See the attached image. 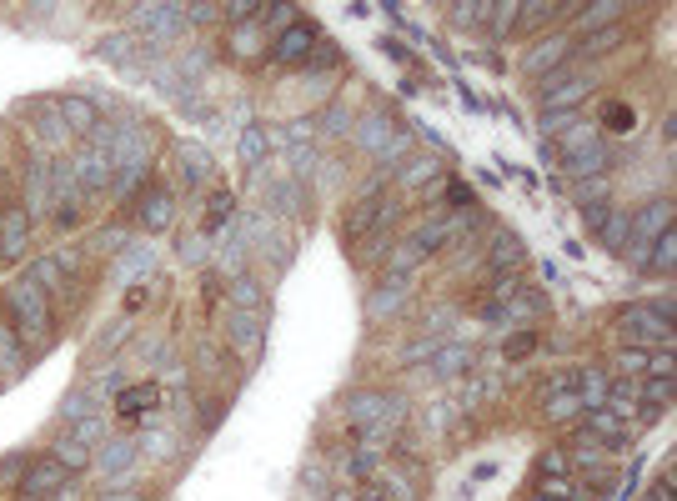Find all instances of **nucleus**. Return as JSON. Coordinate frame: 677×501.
Returning a JSON list of instances; mask_svg holds the SVG:
<instances>
[{
  "label": "nucleus",
  "instance_id": "obj_1",
  "mask_svg": "<svg viewBox=\"0 0 677 501\" xmlns=\"http://www.w3.org/2000/svg\"><path fill=\"white\" fill-rule=\"evenodd\" d=\"M607 161H612V146H607V131H602V126L572 121V126L562 131V171H567L572 181L607 176Z\"/></svg>",
  "mask_w": 677,
  "mask_h": 501
},
{
  "label": "nucleus",
  "instance_id": "obj_2",
  "mask_svg": "<svg viewBox=\"0 0 677 501\" xmlns=\"http://www.w3.org/2000/svg\"><path fill=\"white\" fill-rule=\"evenodd\" d=\"M6 306L21 326V346H41L51 336V296L41 291L36 276H21L11 291H6Z\"/></svg>",
  "mask_w": 677,
  "mask_h": 501
},
{
  "label": "nucleus",
  "instance_id": "obj_3",
  "mask_svg": "<svg viewBox=\"0 0 677 501\" xmlns=\"http://www.w3.org/2000/svg\"><path fill=\"white\" fill-rule=\"evenodd\" d=\"M677 331L672 321H662L647 301H632L617 311V346H642V351H672Z\"/></svg>",
  "mask_w": 677,
  "mask_h": 501
},
{
  "label": "nucleus",
  "instance_id": "obj_4",
  "mask_svg": "<svg viewBox=\"0 0 677 501\" xmlns=\"http://www.w3.org/2000/svg\"><path fill=\"white\" fill-rule=\"evenodd\" d=\"M667 226H672V201H667V196H657L652 206H642L637 216H627V231H632V241H627L622 251L632 256V266H637V271H642V261H647V246H652V241H657Z\"/></svg>",
  "mask_w": 677,
  "mask_h": 501
},
{
  "label": "nucleus",
  "instance_id": "obj_5",
  "mask_svg": "<svg viewBox=\"0 0 677 501\" xmlns=\"http://www.w3.org/2000/svg\"><path fill=\"white\" fill-rule=\"evenodd\" d=\"M592 91H597V76L592 71H572V66H562V71H552L542 81L547 111H577V101H587Z\"/></svg>",
  "mask_w": 677,
  "mask_h": 501
},
{
  "label": "nucleus",
  "instance_id": "obj_6",
  "mask_svg": "<svg viewBox=\"0 0 677 501\" xmlns=\"http://www.w3.org/2000/svg\"><path fill=\"white\" fill-rule=\"evenodd\" d=\"M577 431H582L587 441H597L602 451H622V446L632 441V426H627L617 411H602V406H592V411H587V421H582Z\"/></svg>",
  "mask_w": 677,
  "mask_h": 501
},
{
  "label": "nucleus",
  "instance_id": "obj_7",
  "mask_svg": "<svg viewBox=\"0 0 677 501\" xmlns=\"http://www.w3.org/2000/svg\"><path fill=\"white\" fill-rule=\"evenodd\" d=\"M316 56V31L306 26V21H291L276 41H271V61L276 66H301V61H311Z\"/></svg>",
  "mask_w": 677,
  "mask_h": 501
},
{
  "label": "nucleus",
  "instance_id": "obj_8",
  "mask_svg": "<svg viewBox=\"0 0 677 501\" xmlns=\"http://www.w3.org/2000/svg\"><path fill=\"white\" fill-rule=\"evenodd\" d=\"M66 466L56 461V456H46V461H26V476H21V501H41V496H56L61 486H66Z\"/></svg>",
  "mask_w": 677,
  "mask_h": 501
},
{
  "label": "nucleus",
  "instance_id": "obj_9",
  "mask_svg": "<svg viewBox=\"0 0 677 501\" xmlns=\"http://www.w3.org/2000/svg\"><path fill=\"white\" fill-rule=\"evenodd\" d=\"M572 61V41L567 36H547V41H537L532 51H527V61H522V71L527 76H537V81H547L552 71H562Z\"/></svg>",
  "mask_w": 677,
  "mask_h": 501
},
{
  "label": "nucleus",
  "instance_id": "obj_10",
  "mask_svg": "<svg viewBox=\"0 0 677 501\" xmlns=\"http://www.w3.org/2000/svg\"><path fill=\"white\" fill-rule=\"evenodd\" d=\"M352 416L362 426H392L402 416V401L387 396V391H362V396H352Z\"/></svg>",
  "mask_w": 677,
  "mask_h": 501
},
{
  "label": "nucleus",
  "instance_id": "obj_11",
  "mask_svg": "<svg viewBox=\"0 0 677 501\" xmlns=\"http://www.w3.org/2000/svg\"><path fill=\"white\" fill-rule=\"evenodd\" d=\"M577 416H587L582 391H577V386H552V381H547V391H542V421H577Z\"/></svg>",
  "mask_w": 677,
  "mask_h": 501
},
{
  "label": "nucleus",
  "instance_id": "obj_12",
  "mask_svg": "<svg viewBox=\"0 0 677 501\" xmlns=\"http://www.w3.org/2000/svg\"><path fill=\"white\" fill-rule=\"evenodd\" d=\"M71 176H76V186H106V181H116V161L101 151V146H91V151H81L76 161H71Z\"/></svg>",
  "mask_w": 677,
  "mask_h": 501
},
{
  "label": "nucleus",
  "instance_id": "obj_13",
  "mask_svg": "<svg viewBox=\"0 0 677 501\" xmlns=\"http://www.w3.org/2000/svg\"><path fill=\"white\" fill-rule=\"evenodd\" d=\"M26 241H31V216L21 206H11L6 216H0V261L26 256Z\"/></svg>",
  "mask_w": 677,
  "mask_h": 501
},
{
  "label": "nucleus",
  "instance_id": "obj_14",
  "mask_svg": "<svg viewBox=\"0 0 677 501\" xmlns=\"http://www.w3.org/2000/svg\"><path fill=\"white\" fill-rule=\"evenodd\" d=\"M382 221H392V206H387L377 191H367V201H357V206L347 211V236L372 231V226H382Z\"/></svg>",
  "mask_w": 677,
  "mask_h": 501
},
{
  "label": "nucleus",
  "instance_id": "obj_15",
  "mask_svg": "<svg viewBox=\"0 0 677 501\" xmlns=\"http://www.w3.org/2000/svg\"><path fill=\"white\" fill-rule=\"evenodd\" d=\"M171 211H176V201H171L161 186H151V191L141 196V206H136V216H141L146 231H166V226H171Z\"/></svg>",
  "mask_w": 677,
  "mask_h": 501
},
{
  "label": "nucleus",
  "instance_id": "obj_16",
  "mask_svg": "<svg viewBox=\"0 0 677 501\" xmlns=\"http://www.w3.org/2000/svg\"><path fill=\"white\" fill-rule=\"evenodd\" d=\"M677 271V231L667 226L657 241H652V251H647V261H642V276H672Z\"/></svg>",
  "mask_w": 677,
  "mask_h": 501
},
{
  "label": "nucleus",
  "instance_id": "obj_17",
  "mask_svg": "<svg viewBox=\"0 0 677 501\" xmlns=\"http://www.w3.org/2000/svg\"><path fill=\"white\" fill-rule=\"evenodd\" d=\"M31 276L41 281V291H46V296H71V276H66L61 256H41V261L31 266Z\"/></svg>",
  "mask_w": 677,
  "mask_h": 501
},
{
  "label": "nucleus",
  "instance_id": "obj_18",
  "mask_svg": "<svg viewBox=\"0 0 677 501\" xmlns=\"http://www.w3.org/2000/svg\"><path fill=\"white\" fill-rule=\"evenodd\" d=\"M577 31H602V26H622V16H627V6L622 0H607V6H577Z\"/></svg>",
  "mask_w": 677,
  "mask_h": 501
},
{
  "label": "nucleus",
  "instance_id": "obj_19",
  "mask_svg": "<svg viewBox=\"0 0 677 501\" xmlns=\"http://www.w3.org/2000/svg\"><path fill=\"white\" fill-rule=\"evenodd\" d=\"M487 261H492V271H512V266H522L527 256H522V241H517V236L497 231V236H492V251H487Z\"/></svg>",
  "mask_w": 677,
  "mask_h": 501
},
{
  "label": "nucleus",
  "instance_id": "obj_20",
  "mask_svg": "<svg viewBox=\"0 0 677 501\" xmlns=\"http://www.w3.org/2000/svg\"><path fill=\"white\" fill-rule=\"evenodd\" d=\"M156 401H161V386H156V381H146V386L121 391V401H116V406H121V416H126V421H136V416H141V411H151Z\"/></svg>",
  "mask_w": 677,
  "mask_h": 501
},
{
  "label": "nucleus",
  "instance_id": "obj_21",
  "mask_svg": "<svg viewBox=\"0 0 677 501\" xmlns=\"http://www.w3.org/2000/svg\"><path fill=\"white\" fill-rule=\"evenodd\" d=\"M61 121L71 126V136H96V106L91 101H61Z\"/></svg>",
  "mask_w": 677,
  "mask_h": 501
},
{
  "label": "nucleus",
  "instance_id": "obj_22",
  "mask_svg": "<svg viewBox=\"0 0 677 501\" xmlns=\"http://www.w3.org/2000/svg\"><path fill=\"white\" fill-rule=\"evenodd\" d=\"M607 196H612L607 176H587V181H577V186H572V201H577L582 211H592V206H607Z\"/></svg>",
  "mask_w": 677,
  "mask_h": 501
},
{
  "label": "nucleus",
  "instance_id": "obj_23",
  "mask_svg": "<svg viewBox=\"0 0 677 501\" xmlns=\"http://www.w3.org/2000/svg\"><path fill=\"white\" fill-rule=\"evenodd\" d=\"M612 371L642 381V376H647V351H642V346H617V351H612Z\"/></svg>",
  "mask_w": 677,
  "mask_h": 501
},
{
  "label": "nucleus",
  "instance_id": "obj_24",
  "mask_svg": "<svg viewBox=\"0 0 677 501\" xmlns=\"http://www.w3.org/2000/svg\"><path fill=\"white\" fill-rule=\"evenodd\" d=\"M51 456H56L66 471H81V466L91 461V446H86V441H76V436H61V441L51 446Z\"/></svg>",
  "mask_w": 677,
  "mask_h": 501
},
{
  "label": "nucleus",
  "instance_id": "obj_25",
  "mask_svg": "<svg viewBox=\"0 0 677 501\" xmlns=\"http://www.w3.org/2000/svg\"><path fill=\"white\" fill-rule=\"evenodd\" d=\"M397 301H407V286H402V281H387V286L377 291V301H372V321L392 316V311H397Z\"/></svg>",
  "mask_w": 677,
  "mask_h": 501
},
{
  "label": "nucleus",
  "instance_id": "obj_26",
  "mask_svg": "<svg viewBox=\"0 0 677 501\" xmlns=\"http://www.w3.org/2000/svg\"><path fill=\"white\" fill-rule=\"evenodd\" d=\"M597 236H602L612 251H622V246H627V216L607 211V216H602V226H597Z\"/></svg>",
  "mask_w": 677,
  "mask_h": 501
},
{
  "label": "nucleus",
  "instance_id": "obj_27",
  "mask_svg": "<svg viewBox=\"0 0 677 501\" xmlns=\"http://www.w3.org/2000/svg\"><path fill=\"white\" fill-rule=\"evenodd\" d=\"M357 501H392V481H387V476H377V471H367V476H362Z\"/></svg>",
  "mask_w": 677,
  "mask_h": 501
},
{
  "label": "nucleus",
  "instance_id": "obj_28",
  "mask_svg": "<svg viewBox=\"0 0 677 501\" xmlns=\"http://www.w3.org/2000/svg\"><path fill=\"white\" fill-rule=\"evenodd\" d=\"M467 361H472V351L467 346H452L447 356H437V371L442 376H457V371H467Z\"/></svg>",
  "mask_w": 677,
  "mask_h": 501
},
{
  "label": "nucleus",
  "instance_id": "obj_29",
  "mask_svg": "<svg viewBox=\"0 0 677 501\" xmlns=\"http://www.w3.org/2000/svg\"><path fill=\"white\" fill-rule=\"evenodd\" d=\"M532 351H537V331H517V336L507 341V356H512V361H522V356H532Z\"/></svg>",
  "mask_w": 677,
  "mask_h": 501
},
{
  "label": "nucleus",
  "instance_id": "obj_30",
  "mask_svg": "<svg viewBox=\"0 0 677 501\" xmlns=\"http://www.w3.org/2000/svg\"><path fill=\"white\" fill-rule=\"evenodd\" d=\"M577 121V111H542V131L547 136H557V131H567Z\"/></svg>",
  "mask_w": 677,
  "mask_h": 501
},
{
  "label": "nucleus",
  "instance_id": "obj_31",
  "mask_svg": "<svg viewBox=\"0 0 677 501\" xmlns=\"http://www.w3.org/2000/svg\"><path fill=\"white\" fill-rule=\"evenodd\" d=\"M226 216H231V196H226V191H216V196H211V211H206V226L216 231Z\"/></svg>",
  "mask_w": 677,
  "mask_h": 501
},
{
  "label": "nucleus",
  "instance_id": "obj_32",
  "mask_svg": "<svg viewBox=\"0 0 677 501\" xmlns=\"http://www.w3.org/2000/svg\"><path fill=\"white\" fill-rule=\"evenodd\" d=\"M647 376H672V351H647Z\"/></svg>",
  "mask_w": 677,
  "mask_h": 501
},
{
  "label": "nucleus",
  "instance_id": "obj_33",
  "mask_svg": "<svg viewBox=\"0 0 677 501\" xmlns=\"http://www.w3.org/2000/svg\"><path fill=\"white\" fill-rule=\"evenodd\" d=\"M0 356H6V371H21V351H16L11 331H0Z\"/></svg>",
  "mask_w": 677,
  "mask_h": 501
},
{
  "label": "nucleus",
  "instance_id": "obj_34",
  "mask_svg": "<svg viewBox=\"0 0 677 501\" xmlns=\"http://www.w3.org/2000/svg\"><path fill=\"white\" fill-rule=\"evenodd\" d=\"M116 246H126V231H106V236H96L91 241V251L101 256V251H116Z\"/></svg>",
  "mask_w": 677,
  "mask_h": 501
},
{
  "label": "nucleus",
  "instance_id": "obj_35",
  "mask_svg": "<svg viewBox=\"0 0 677 501\" xmlns=\"http://www.w3.org/2000/svg\"><path fill=\"white\" fill-rule=\"evenodd\" d=\"M567 471V451H547L542 456V476H562Z\"/></svg>",
  "mask_w": 677,
  "mask_h": 501
},
{
  "label": "nucleus",
  "instance_id": "obj_36",
  "mask_svg": "<svg viewBox=\"0 0 677 501\" xmlns=\"http://www.w3.org/2000/svg\"><path fill=\"white\" fill-rule=\"evenodd\" d=\"M607 126H612V131H627V126H632V111H627V106H612V111H607Z\"/></svg>",
  "mask_w": 677,
  "mask_h": 501
},
{
  "label": "nucleus",
  "instance_id": "obj_37",
  "mask_svg": "<svg viewBox=\"0 0 677 501\" xmlns=\"http://www.w3.org/2000/svg\"><path fill=\"white\" fill-rule=\"evenodd\" d=\"M647 501H672V471H662L657 476V486H652V496Z\"/></svg>",
  "mask_w": 677,
  "mask_h": 501
},
{
  "label": "nucleus",
  "instance_id": "obj_38",
  "mask_svg": "<svg viewBox=\"0 0 677 501\" xmlns=\"http://www.w3.org/2000/svg\"><path fill=\"white\" fill-rule=\"evenodd\" d=\"M261 151H266L261 146V131H246V161H261Z\"/></svg>",
  "mask_w": 677,
  "mask_h": 501
},
{
  "label": "nucleus",
  "instance_id": "obj_39",
  "mask_svg": "<svg viewBox=\"0 0 677 501\" xmlns=\"http://www.w3.org/2000/svg\"><path fill=\"white\" fill-rule=\"evenodd\" d=\"M141 306H146V286H136V291L126 296V311H141Z\"/></svg>",
  "mask_w": 677,
  "mask_h": 501
},
{
  "label": "nucleus",
  "instance_id": "obj_40",
  "mask_svg": "<svg viewBox=\"0 0 677 501\" xmlns=\"http://www.w3.org/2000/svg\"><path fill=\"white\" fill-rule=\"evenodd\" d=\"M101 501H141V496H101Z\"/></svg>",
  "mask_w": 677,
  "mask_h": 501
},
{
  "label": "nucleus",
  "instance_id": "obj_41",
  "mask_svg": "<svg viewBox=\"0 0 677 501\" xmlns=\"http://www.w3.org/2000/svg\"><path fill=\"white\" fill-rule=\"evenodd\" d=\"M532 501H547V496H532Z\"/></svg>",
  "mask_w": 677,
  "mask_h": 501
}]
</instances>
